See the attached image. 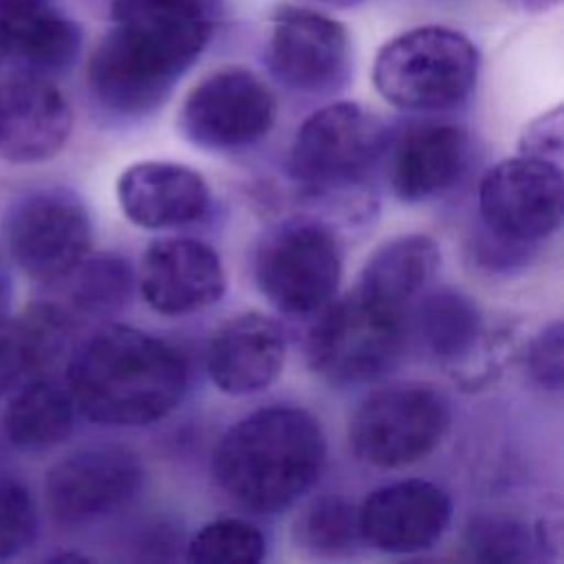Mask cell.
<instances>
[{"mask_svg": "<svg viewBox=\"0 0 564 564\" xmlns=\"http://www.w3.org/2000/svg\"><path fill=\"white\" fill-rule=\"evenodd\" d=\"M143 480L139 456L121 445H90L57 460L44 480L51 516L62 524H86L128 505Z\"/></svg>", "mask_w": 564, "mask_h": 564, "instance_id": "12", "label": "cell"}, {"mask_svg": "<svg viewBox=\"0 0 564 564\" xmlns=\"http://www.w3.org/2000/svg\"><path fill=\"white\" fill-rule=\"evenodd\" d=\"M386 148L388 132L375 112L352 101H335L297 128L289 174L311 192L337 189L364 178Z\"/></svg>", "mask_w": 564, "mask_h": 564, "instance_id": "8", "label": "cell"}, {"mask_svg": "<svg viewBox=\"0 0 564 564\" xmlns=\"http://www.w3.org/2000/svg\"><path fill=\"white\" fill-rule=\"evenodd\" d=\"M51 0H0V13L9 15V13H20V11H31V9H40V7H48Z\"/></svg>", "mask_w": 564, "mask_h": 564, "instance_id": "33", "label": "cell"}, {"mask_svg": "<svg viewBox=\"0 0 564 564\" xmlns=\"http://www.w3.org/2000/svg\"><path fill=\"white\" fill-rule=\"evenodd\" d=\"M73 414L75 405L64 386L48 377H33L9 399L2 434L20 452H44L70 434Z\"/></svg>", "mask_w": 564, "mask_h": 564, "instance_id": "23", "label": "cell"}, {"mask_svg": "<svg viewBox=\"0 0 564 564\" xmlns=\"http://www.w3.org/2000/svg\"><path fill=\"white\" fill-rule=\"evenodd\" d=\"M88 59V88L115 115L161 106L214 31L212 0H115Z\"/></svg>", "mask_w": 564, "mask_h": 564, "instance_id": "1", "label": "cell"}, {"mask_svg": "<svg viewBox=\"0 0 564 564\" xmlns=\"http://www.w3.org/2000/svg\"><path fill=\"white\" fill-rule=\"evenodd\" d=\"M7 24L9 57L26 73L51 75L73 66L82 51V26L51 7L2 15Z\"/></svg>", "mask_w": 564, "mask_h": 564, "instance_id": "24", "label": "cell"}, {"mask_svg": "<svg viewBox=\"0 0 564 564\" xmlns=\"http://www.w3.org/2000/svg\"><path fill=\"white\" fill-rule=\"evenodd\" d=\"M452 500L436 482L408 478L383 485L357 507L359 538L381 553H416L441 540Z\"/></svg>", "mask_w": 564, "mask_h": 564, "instance_id": "14", "label": "cell"}, {"mask_svg": "<svg viewBox=\"0 0 564 564\" xmlns=\"http://www.w3.org/2000/svg\"><path fill=\"white\" fill-rule=\"evenodd\" d=\"M300 544L317 555H341L352 551L359 538L357 507L344 496L315 498L297 518Z\"/></svg>", "mask_w": 564, "mask_h": 564, "instance_id": "26", "label": "cell"}, {"mask_svg": "<svg viewBox=\"0 0 564 564\" xmlns=\"http://www.w3.org/2000/svg\"><path fill=\"white\" fill-rule=\"evenodd\" d=\"M388 183L403 203L449 192L469 165V137L454 123H416L388 148Z\"/></svg>", "mask_w": 564, "mask_h": 564, "instance_id": "18", "label": "cell"}, {"mask_svg": "<svg viewBox=\"0 0 564 564\" xmlns=\"http://www.w3.org/2000/svg\"><path fill=\"white\" fill-rule=\"evenodd\" d=\"M562 152V108H553L533 119L520 137V154L555 161Z\"/></svg>", "mask_w": 564, "mask_h": 564, "instance_id": "31", "label": "cell"}, {"mask_svg": "<svg viewBox=\"0 0 564 564\" xmlns=\"http://www.w3.org/2000/svg\"><path fill=\"white\" fill-rule=\"evenodd\" d=\"M408 326H412L421 346L445 364L469 359L485 333L476 302L454 289L421 295L408 313Z\"/></svg>", "mask_w": 564, "mask_h": 564, "instance_id": "22", "label": "cell"}, {"mask_svg": "<svg viewBox=\"0 0 564 564\" xmlns=\"http://www.w3.org/2000/svg\"><path fill=\"white\" fill-rule=\"evenodd\" d=\"M350 59L348 33L341 22L300 7H280L267 46L273 77L291 90L326 93L337 88Z\"/></svg>", "mask_w": 564, "mask_h": 564, "instance_id": "13", "label": "cell"}, {"mask_svg": "<svg viewBox=\"0 0 564 564\" xmlns=\"http://www.w3.org/2000/svg\"><path fill=\"white\" fill-rule=\"evenodd\" d=\"M449 427V405L423 383H394L370 392L348 423L359 460L381 469L408 467L430 456Z\"/></svg>", "mask_w": 564, "mask_h": 564, "instance_id": "6", "label": "cell"}, {"mask_svg": "<svg viewBox=\"0 0 564 564\" xmlns=\"http://www.w3.org/2000/svg\"><path fill=\"white\" fill-rule=\"evenodd\" d=\"M205 178L181 163L141 161L117 181V200L126 218L145 229H170L196 223L209 209Z\"/></svg>", "mask_w": 564, "mask_h": 564, "instance_id": "19", "label": "cell"}, {"mask_svg": "<svg viewBox=\"0 0 564 564\" xmlns=\"http://www.w3.org/2000/svg\"><path fill=\"white\" fill-rule=\"evenodd\" d=\"M562 352H564L562 322L553 319L542 330H538L529 341L524 364L531 379L546 390H560L564 379Z\"/></svg>", "mask_w": 564, "mask_h": 564, "instance_id": "30", "label": "cell"}, {"mask_svg": "<svg viewBox=\"0 0 564 564\" xmlns=\"http://www.w3.org/2000/svg\"><path fill=\"white\" fill-rule=\"evenodd\" d=\"M564 183L555 161L520 154L489 167L478 187L480 218L507 242H535L562 220Z\"/></svg>", "mask_w": 564, "mask_h": 564, "instance_id": "11", "label": "cell"}, {"mask_svg": "<svg viewBox=\"0 0 564 564\" xmlns=\"http://www.w3.org/2000/svg\"><path fill=\"white\" fill-rule=\"evenodd\" d=\"M253 273L262 295L286 315L326 306L341 278V247L319 220H286L258 245Z\"/></svg>", "mask_w": 564, "mask_h": 564, "instance_id": "7", "label": "cell"}, {"mask_svg": "<svg viewBox=\"0 0 564 564\" xmlns=\"http://www.w3.org/2000/svg\"><path fill=\"white\" fill-rule=\"evenodd\" d=\"M326 463L319 421L293 405H269L234 423L214 449V478L240 507L278 513L304 496Z\"/></svg>", "mask_w": 564, "mask_h": 564, "instance_id": "3", "label": "cell"}, {"mask_svg": "<svg viewBox=\"0 0 564 564\" xmlns=\"http://www.w3.org/2000/svg\"><path fill=\"white\" fill-rule=\"evenodd\" d=\"M267 553L262 531L240 518H218L203 524L187 544V560L203 564H256Z\"/></svg>", "mask_w": 564, "mask_h": 564, "instance_id": "27", "label": "cell"}, {"mask_svg": "<svg viewBox=\"0 0 564 564\" xmlns=\"http://www.w3.org/2000/svg\"><path fill=\"white\" fill-rule=\"evenodd\" d=\"M73 319L48 302L29 306L15 319H0V397L20 379L59 359L68 346Z\"/></svg>", "mask_w": 564, "mask_h": 564, "instance_id": "21", "label": "cell"}, {"mask_svg": "<svg viewBox=\"0 0 564 564\" xmlns=\"http://www.w3.org/2000/svg\"><path fill=\"white\" fill-rule=\"evenodd\" d=\"M275 115L269 86L247 68L227 66L189 90L178 123L205 150H234L260 141L273 128Z\"/></svg>", "mask_w": 564, "mask_h": 564, "instance_id": "10", "label": "cell"}, {"mask_svg": "<svg viewBox=\"0 0 564 564\" xmlns=\"http://www.w3.org/2000/svg\"><path fill=\"white\" fill-rule=\"evenodd\" d=\"M313 2H319V4H326V7H333V9H350V7H357L366 0H313Z\"/></svg>", "mask_w": 564, "mask_h": 564, "instance_id": "35", "label": "cell"}, {"mask_svg": "<svg viewBox=\"0 0 564 564\" xmlns=\"http://www.w3.org/2000/svg\"><path fill=\"white\" fill-rule=\"evenodd\" d=\"M531 546L529 529L516 520L480 518L467 531V549L482 562H524L531 557Z\"/></svg>", "mask_w": 564, "mask_h": 564, "instance_id": "28", "label": "cell"}, {"mask_svg": "<svg viewBox=\"0 0 564 564\" xmlns=\"http://www.w3.org/2000/svg\"><path fill=\"white\" fill-rule=\"evenodd\" d=\"M73 130L64 93L44 75L20 73L0 82V159L40 163L55 156Z\"/></svg>", "mask_w": 564, "mask_h": 564, "instance_id": "16", "label": "cell"}, {"mask_svg": "<svg viewBox=\"0 0 564 564\" xmlns=\"http://www.w3.org/2000/svg\"><path fill=\"white\" fill-rule=\"evenodd\" d=\"M438 264L441 251L430 236H397L372 251L355 289L381 306L410 313L412 304L434 280Z\"/></svg>", "mask_w": 564, "mask_h": 564, "instance_id": "20", "label": "cell"}, {"mask_svg": "<svg viewBox=\"0 0 564 564\" xmlns=\"http://www.w3.org/2000/svg\"><path fill=\"white\" fill-rule=\"evenodd\" d=\"M66 278L70 306L84 315H108L123 308L132 293V269L119 256H86Z\"/></svg>", "mask_w": 564, "mask_h": 564, "instance_id": "25", "label": "cell"}, {"mask_svg": "<svg viewBox=\"0 0 564 564\" xmlns=\"http://www.w3.org/2000/svg\"><path fill=\"white\" fill-rule=\"evenodd\" d=\"M286 337L264 313L247 311L214 328L205 348V366L214 386L231 397L267 390L282 372Z\"/></svg>", "mask_w": 564, "mask_h": 564, "instance_id": "17", "label": "cell"}, {"mask_svg": "<svg viewBox=\"0 0 564 564\" xmlns=\"http://www.w3.org/2000/svg\"><path fill=\"white\" fill-rule=\"evenodd\" d=\"M408 333V313L381 306L352 289L313 324L308 364L330 383H368L399 361Z\"/></svg>", "mask_w": 564, "mask_h": 564, "instance_id": "5", "label": "cell"}, {"mask_svg": "<svg viewBox=\"0 0 564 564\" xmlns=\"http://www.w3.org/2000/svg\"><path fill=\"white\" fill-rule=\"evenodd\" d=\"M2 236L24 275L57 282L90 253L93 225L86 205L73 192L46 187L11 203Z\"/></svg>", "mask_w": 564, "mask_h": 564, "instance_id": "9", "label": "cell"}, {"mask_svg": "<svg viewBox=\"0 0 564 564\" xmlns=\"http://www.w3.org/2000/svg\"><path fill=\"white\" fill-rule=\"evenodd\" d=\"M35 535L31 491L15 478L0 476V562L15 557Z\"/></svg>", "mask_w": 564, "mask_h": 564, "instance_id": "29", "label": "cell"}, {"mask_svg": "<svg viewBox=\"0 0 564 564\" xmlns=\"http://www.w3.org/2000/svg\"><path fill=\"white\" fill-rule=\"evenodd\" d=\"M478 77L474 42L449 26L427 24L386 42L372 66L377 93L401 110L434 112L463 104Z\"/></svg>", "mask_w": 564, "mask_h": 564, "instance_id": "4", "label": "cell"}, {"mask_svg": "<svg viewBox=\"0 0 564 564\" xmlns=\"http://www.w3.org/2000/svg\"><path fill=\"white\" fill-rule=\"evenodd\" d=\"M227 286L214 247L196 238L150 242L139 267V291L161 315H189L216 304Z\"/></svg>", "mask_w": 564, "mask_h": 564, "instance_id": "15", "label": "cell"}, {"mask_svg": "<svg viewBox=\"0 0 564 564\" xmlns=\"http://www.w3.org/2000/svg\"><path fill=\"white\" fill-rule=\"evenodd\" d=\"M9 57V42H7V24L4 18L0 13V66L4 64V59Z\"/></svg>", "mask_w": 564, "mask_h": 564, "instance_id": "34", "label": "cell"}, {"mask_svg": "<svg viewBox=\"0 0 564 564\" xmlns=\"http://www.w3.org/2000/svg\"><path fill=\"white\" fill-rule=\"evenodd\" d=\"M66 390L75 410L93 423L148 425L181 403L187 390V361L161 337L108 324L70 355Z\"/></svg>", "mask_w": 564, "mask_h": 564, "instance_id": "2", "label": "cell"}, {"mask_svg": "<svg viewBox=\"0 0 564 564\" xmlns=\"http://www.w3.org/2000/svg\"><path fill=\"white\" fill-rule=\"evenodd\" d=\"M500 2L520 13H542L553 9L560 0H500Z\"/></svg>", "mask_w": 564, "mask_h": 564, "instance_id": "32", "label": "cell"}]
</instances>
